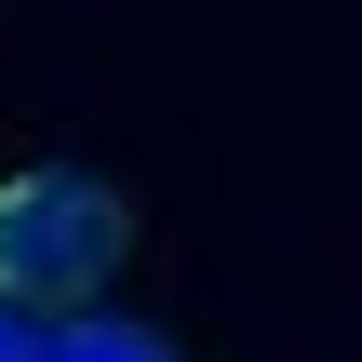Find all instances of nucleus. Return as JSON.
Listing matches in <instances>:
<instances>
[{"label":"nucleus","instance_id":"nucleus-1","mask_svg":"<svg viewBox=\"0 0 362 362\" xmlns=\"http://www.w3.org/2000/svg\"><path fill=\"white\" fill-rule=\"evenodd\" d=\"M134 255V202L81 161H40V175H0V309L27 322H94V296L121 282Z\"/></svg>","mask_w":362,"mask_h":362},{"label":"nucleus","instance_id":"nucleus-3","mask_svg":"<svg viewBox=\"0 0 362 362\" xmlns=\"http://www.w3.org/2000/svg\"><path fill=\"white\" fill-rule=\"evenodd\" d=\"M0 362H54V322H27V309H0Z\"/></svg>","mask_w":362,"mask_h":362},{"label":"nucleus","instance_id":"nucleus-2","mask_svg":"<svg viewBox=\"0 0 362 362\" xmlns=\"http://www.w3.org/2000/svg\"><path fill=\"white\" fill-rule=\"evenodd\" d=\"M54 362H188L161 322H121V309H94V322H54Z\"/></svg>","mask_w":362,"mask_h":362}]
</instances>
